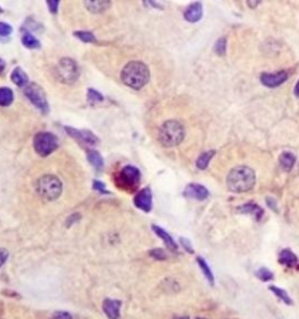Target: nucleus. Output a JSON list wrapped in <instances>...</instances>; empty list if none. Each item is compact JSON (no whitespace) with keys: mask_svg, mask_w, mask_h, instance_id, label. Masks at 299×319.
Masks as SVG:
<instances>
[{"mask_svg":"<svg viewBox=\"0 0 299 319\" xmlns=\"http://www.w3.org/2000/svg\"><path fill=\"white\" fill-rule=\"evenodd\" d=\"M120 80L130 88L139 90L150 81V70L144 62L131 61L123 68Z\"/></svg>","mask_w":299,"mask_h":319,"instance_id":"obj_1","label":"nucleus"},{"mask_svg":"<svg viewBox=\"0 0 299 319\" xmlns=\"http://www.w3.org/2000/svg\"><path fill=\"white\" fill-rule=\"evenodd\" d=\"M255 172L248 166L232 168L227 177V186L232 193H244L250 191L255 186Z\"/></svg>","mask_w":299,"mask_h":319,"instance_id":"obj_2","label":"nucleus"},{"mask_svg":"<svg viewBox=\"0 0 299 319\" xmlns=\"http://www.w3.org/2000/svg\"><path fill=\"white\" fill-rule=\"evenodd\" d=\"M185 138V128L179 120L170 119L160 126L158 139L162 146L174 147L179 145Z\"/></svg>","mask_w":299,"mask_h":319,"instance_id":"obj_3","label":"nucleus"},{"mask_svg":"<svg viewBox=\"0 0 299 319\" xmlns=\"http://www.w3.org/2000/svg\"><path fill=\"white\" fill-rule=\"evenodd\" d=\"M36 192L41 198L48 201L56 200L62 194V182L61 180L53 174H46L36 182Z\"/></svg>","mask_w":299,"mask_h":319,"instance_id":"obj_4","label":"nucleus"},{"mask_svg":"<svg viewBox=\"0 0 299 319\" xmlns=\"http://www.w3.org/2000/svg\"><path fill=\"white\" fill-rule=\"evenodd\" d=\"M140 172L137 167L129 166L123 167L116 177V185L124 191H135L139 186Z\"/></svg>","mask_w":299,"mask_h":319,"instance_id":"obj_5","label":"nucleus"},{"mask_svg":"<svg viewBox=\"0 0 299 319\" xmlns=\"http://www.w3.org/2000/svg\"><path fill=\"white\" fill-rule=\"evenodd\" d=\"M35 152L41 157H47L59 146V139L52 132H39L33 140Z\"/></svg>","mask_w":299,"mask_h":319,"instance_id":"obj_6","label":"nucleus"},{"mask_svg":"<svg viewBox=\"0 0 299 319\" xmlns=\"http://www.w3.org/2000/svg\"><path fill=\"white\" fill-rule=\"evenodd\" d=\"M55 73L61 82L66 84L75 83L80 77V69L72 59L65 58L57 63Z\"/></svg>","mask_w":299,"mask_h":319,"instance_id":"obj_7","label":"nucleus"},{"mask_svg":"<svg viewBox=\"0 0 299 319\" xmlns=\"http://www.w3.org/2000/svg\"><path fill=\"white\" fill-rule=\"evenodd\" d=\"M23 92H25L26 97L31 101V103L34 105L35 108H38L41 113H48L49 105H48L46 94H45V90L42 89L39 84L34 82L28 83L25 87V89H23Z\"/></svg>","mask_w":299,"mask_h":319,"instance_id":"obj_8","label":"nucleus"},{"mask_svg":"<svg viewBox=\"0 0 299 319\" xmlns=\"http://www.w3.org/2000/svg\"><path fill=\"white\" fill-rule=\"evenodd\" d=\"M66 132L69 136L74 138L77 143L82 144L83 146H95L98 144V138L96 135H93L92 131L89 130H77L75 128H70V126H66Z\"/></svg>","mask_w":299,"mask_h":319,"instance_id":"obj_9","label":"nucleus"},{"mask_svg":"<svg viewBox=\"0 0 299 319\" xmlns=\"http://www.w3.org/2000/svg\"><path fill=\"white\" fill-rule=\"evenodd\" d=\"M288 80V73L285 70L277 71V73H263L261 75V82L268 88H276Z\"/></svg>","mask_w":299,"mask_h":319,"instance_id":"obj_10","label":"nucleus"},{"mask_svg":"<svg viewBox=\"0 0 299 319\" xmlns=\"http://www.w3.org/2000/svg\"><path fill=\"white\" fill-rule=\"evenodd\" d=\"M135 206L144 212H150L152 209V192L149 187L140 189L137 194H136L134 200Z\"/></svg>","mask_w":299,"mask_h":319,"instance_id":"obj_11","label":"nucleus"},{"mask_svg":"<svg viewBox=\"0 0 299 319\" xmlns=\"http://www.w3.org/2000/svg\"><path fill=\"white\" fill-rule=\"evenodd\" d=\"M184 195L188 199H196L199 201H202L207 199L209 192L205 186L199 185V183H189L186 186L185 191H184Z\"/></svg>","mask_w":299,"mask_h":319,"instance_id":"obj_12","label":"nucleus"},{"mask_svg":"<svg viewBox=\"0 0 299 319\" xmlns=\"http://www.w3.org/2000/svg\"><path fill=\"white\" fill-rule=\"evenodd\" d=\"M122 302L117 299H105L103 302V311L109 319H118L120 316Z\"/></svg>","mask_w":299,"mask_h":319,"instance_id":"obj_13","label":"nucleus"},{"mask_svg":"<svg viewBox=\"0 0 299 319\" xmlns=\"http://www.w3.org/2000/svg\"><path fill=\"white\" fill-rule=\"evenodd\" d=\"M84 6L93 14L103 13L110 7L111 0H83Z\"/></svg>","mask_w":299,"mask_h":319,"instance_id":"obj_14","label":"nucleus"},{"mask_svg":"<svg viewBox=\"0 0 299 319\" xmlns=\"http://www.w3.org/2000/svg\"><path fill=\"white\" fill-rule=\"evenodd\" d=\"M202 13H204V11H202L201 2H193L186 8L184 17L188 23H198L202 18Z\"/></svg>","mask_w":299,"mask_h":319,"instance_id":"obj_15","label":"nucleus"},{"mask_svg":"<svg viewBox=\"0 0 299 319\" xmlns=\"http://www.w3.org/2000/svg\"><path fill=\"white\" fill-rule=\"evenodd\" d=\"M237 212L242 213V214L252 215L253 218H255L256 220H257V221H259V220L262 219V216H263V214H264L263 209H262L261 207L258 206V205L253 204V203L242 205V206L237 207Z\"/></svg>","mask_w":299,"mask_h":319,"instance_id":"obj_16","label":"nucleus"},{"mask_svg":"<svg viewBox=\"0 0 299 319\" xmlns=\"http://www.w3.org/2000/svg\"><path fill=\"white\" fill-rule=\"evenodd\" d=\"M279 263L289 268H299L298 257L289 249H284L279 254Z\"/></svg>","mask_w":299,"mask_h":319,"instance_id":"obj_17","label":"nucleus"},{"mask_svg":"<svg viewBox=\"0 0 299 319\" xmlns=\"http://www.w3.org/2000/svg\"><path fill=\"white\" fill-rule=\"evenodd\" d=\"M152 229H153V231H155V233L157 234V235H158V236L160 237V239H161L162 241H164L166 247H167V248L170 249V251H177V249H178L177 243L174 242L173 237H172V236L170 235V234L167 233V231L162 229V228H160L159 226H155V225L152 226Z\"/></svg>","mask_w":299,"mask_h":319,"instance_id":"obj_18","label":"nucleus"},{"mask_svg":"<svg viewBox=\"0 0 299 319\" xmlns=\"http://www.w3.org/2000/svg\"><path fill=\"white\" fill-rule=\"evenodd\" d=\"M11 80H12V82L16 84V86L20 87V88L26 87L27 84L29 83L28 76H27V74L20 67H17L13 71H12Z\"/></svg>","mask_w":299,"mask_h":319,"instance_id":"obj_19","label":"nucleus"},{"mask_svg":"<svg viewBox=\"0 0 299 319\" xmlns=\"http://www.w3.org/2000/svg\"><path fill=\"white\" fill-rule=\"evenodd\" d=\"M87 158H88V161L92 165L95 170L102 171V168L104 166V159L101 156V153L96 151V150H88Z\"/></svg>","mask_w":299,"mask_h":319,"instance_id":"obj_20","label":"nucleus"},{"mask_svg":"<svg viewBox=\"0 0 299 319\" xmlns=\"http://www.w3.org/2000/svg\"><path fill=\"white\" fill-rule=\"evenodd\" d=\"M296 164V156L291 152H283L279 157V165L286 172H290Z\"/></svg>","mask_w":299,"mask_h":319,"instance_id":"obj_21","label":"nucleus"},{"mask_svg":"<svg viewBox=\"0 0 299 319\" xmlns=\"http://www.w3.org/2000/svg\"><path fill=\"white\" fill-rule=\"evenodd\" d=\"M21 42L26 48H29V49H39L41 47L40 41L36 39L34 35L31 34L29 32H23V37H21Z\"/></svg>","mask_w":299,"mask_h":319,"instance_id":"obj_22","label":"nucleus"},{"mask_svg":"<svg viewBox=\"0 0 299 319\" xmlns=\"http://www.w3.org/2000/svg\"><path fill=\"white\" fill-rule=\"evenodd\" d=\"M14 95L12 89L7 87H2L0 88V107H8L13 103Z\"/></svg>","mask_w":299,"mask_h":319,"instance_id":"obj_23","label":"nucleus"},{"mask_svg":"<svg viewBox=\"0 0 299 319\" xmlns=\"http://www.w3.org/2000/svg\"><path fill=\"white\" fill-rule=\"evenodd\" d=\"M214 156H215V151H214V150L204 152L202 155H200V157L198 158V160H196V167H198L199 170H206L208 165H209V161Z\"/></svg>","mask_w":299,"mask_h":319,"instance_id":"obj_24","label":"nucleus"},{"mask_svg":"<svg viewBox=\"0 0 299 319\" xmlns=\"http://www.w3.org/2000/svg\"><path fill=\"white\" fill-rule=\"evenodd\" d=\"M196 262H198L199 267H200V269L202 270V273H204L205 277H206L208 279V282L210 283V285H214V275H213V273H211L210 268L208 267L207 262L205 261L202 257H200V256L196 257Z\"/></svg>","mask_w":299,"mask_h":319,"instance_id":"obj_25","label":"nucleus"},{"mask_svg":"<svg viewBox=\"0 0 299 319\" xmlns=\"http://www.w3.org/2000/svg\"><path fill=\"white\" fill-rule=\"evenodd\" d=\"M74 35L77 39H80L81 41L84 44H97V39L95 38V35L92 32L88 31H77L74 33Z\"/></svg>","mask_w":299,"mask_h":319,"instance_id":"obj_26","label":"nucleus"},{"mask_svg":"<svg viewBox=\"0 0 299 319\" xmlns=\"http://www.w3.org/2000/svg\"><path fill=\"white\" fill-rule=\"evenodd\" d=\"M103 100H104L103 95H102L99 91H97V90L92 88H89L87 90V101H88V103L97 104V103H101V102H103Z\"/></svg>","mask_w":299,"mask_h":319,"instance_id":"obj_27","label":"nucleus"},{"mask_svg":"<svg viewBox=\"0 0 299 319\" xmlns=\"http://www.w3.org/2000/svg\"><path fill=\"white\" fill-rule=\"evenodd\" d=\"M269 290L273 291V293L276 295V296L278 297L280 300H283V302L285 304H288V305H292V304H294L292 303V299L289 297V295L286 294V291L283 290V289L275 287V285H270V287H269Z\"/></svg>","mask_w":299,"mask_h":319,"instance_id":"obj_28","label":"nucleus"},{"mask_svg":"<svg viewBox=\"0 0 299 319\" xmlns=\"http://www.w3.org/2000/svg\"><path fill=\"white\" fill-rule=\"evenodd\" d=\"M256 276H257L259 279H262L263 282L271 281V279L274 278L273 273H271L270 270L265 269V268H261V269L257 270V272H256Z\"/></svg>","mask_w":299,"mask_h":319,"instance_id":"obj_29","label":"nucleus"},{"mask_svg":"<svg viewBox=\"0 0 299 319\" xmlns=\"http://www.w3.org/2000/svg\"><path fill=\"white\" fill-rule=\"evenodd\" d=\"M150 256L156 258V260H159V261H164L167 258V254H166L164 249H152V251H150Z\"/></svg>","mask_w":299,"mask_h":319,"instance_id":"obj_30","label":"nucleus"},{"mask_svg":"<svg viewBox=\"0 0 299 319\" xmlns=\"http://www.w3.org/2000/svg\"><path fill=\"white\" fill-rule=\"evenodd\" d=\"M226 44H227V40H226L225 38H221L217 40V42L215 44V48H214L217 55H225Z\"/></svg>","mask_w":299,"mask_h":319,"instance_id":"obj_31","label":"nucleus"},{"mask_svg":"<svg viewBox=\"0 0 299 319\" xmlns=\"http://www.w3.org/2000/svg\"><path fill=\"white\" fill-rule=\"evenodd\" d=\"M12 32H13V28L10 23H0V37H8Z\"/></svg>","mask_w":299,"mask_h":319,"instance_id":"obj_32","label":"nucleus"},{"mask_svg":"<svg viewBox=\"0 0 299 319\" xmlns=\"http://www.w3.org/2000/svg\"><path fill=\"white\" fill-rule=\"evenodd\" d=\"M47 6H48V11L50 12L52 14L57 13V10H59V5H60V0H46Z\"/></svg>","mask_w":299,"mask_h":319,"instance_id":"obj_33","label":"nucleus"},{"mask_svg":"<svg viewBox=\"0 0 299 319\" xmlns=\"http://www.w3.org/2000/svg\"><path fill=\"white\" fill-rule=\"evenodd\" d=\"M92 188L95 189V191L101 192V193H103V194H108L109 193V192L107 191V188H105L104 183L102 182H98V180H95V182H93Z\"/></svg>","mask_w":299,"mask_h":319,"instance_id":"obj_34","label":"nucleus"},{"mask_svg":"<svg viewBox=\"0 0 299 319\" xmlns=\"http://www.w3.org/2000/svg\"><path fill=\"white\" fill-rule=\"evenodd\" d=\"M180 243H181V245H183V247H184V248H185V251L187 252H189V254H194V249H193L191 242H189L188 240H186L185 237H181V239H180Z\"/></svg>","mask_w":299,"mask_h":319,"instance_id":"obj_35","label":"nucleus"},{"mask_svg":"<svg viewBox=\"0 0 299 319\" xmlns=\"http://www.w3.org/2000/svg\"><path fill=\"white\" fill-rule=\"evenodd\" d=\"M52 319H72L70 314H68L67 311H57L54 314Z\"/></svg>","mask_w":299,"mask_h":319,"instance_id":"obj_36","label":"nucleus"},{"mask_svg":"<svg viewBox=\"0 0 299 319\" xmlns=\"http://www.w3.org/2000/svg\"><path fill=\"white\" fill-rule=\"evenodd\" d=\"M7 258H8V251H6V249L0 248V268L2 267V264H4L6 261H7Z\"/></svg>","mask_w":299,"mask_h":319,"instance_id":"obj_37","label":"nucleus"},{"mask_svg":"<svg viewBox=\"0 0 299 319\" xmlns=\"http://www.w3.org/2000/svg\"><path fill=\"white\" fill-rule=\"evenodd\" d=\"M143 4L147 8H161V6L157 4L155 0H143Z\"/></svg>","mask_w":299,"mask_h":319,"instance_id":"obj_38","label":"nucleus"},{"mask_svg":"<svg viewBox=\"0 0 299 319\" xmlns=\"http://www.w3.org/2000/svg\"><path fill=\"white\" fill-rule=\"evenodd\" d=\"M80 218H81L80 214H72L71 216H69V218L67 219V222H66V225H67L68 227H69V226H71L72 224H74V222L78 221V220H80Z\"/></svg>","mask_w":299,"mask_h":319,"instance_id":"obj_39","label":"nucleus"},{"mask_svg":"<svg viewBox=\"0 0 299 319\" xmlns=\"http://www.w3.org/2000/svg\"><path fill=\"white\" fill-rule=\"evenodd\" d=\"M262 0H247V4L250 8H256L257 6L261 4Z\"/></svg>","mask_w":299,"mask_h":319,"instance_id":"obj_40","label":"nucleus"},{"mask_svg":"<svg viewBox=\"0 0 299 319\" xmlns=\"http://www.w3.org/2000/svg\"><path fill=\"white\" fill-rule=\"evenodd\" d=\"M5 68H6V63H5V61H4V60H2V59H0V76H1L2 73H4Z\"/></svg>","mask_w":299,"mask_h":319,"instance_id":"obj_41","label":"nucleus"},{"mask_svg":"<svg viewBox=\"0 0 299 319\" xmlns=\"http://www.w3.org/2000/svg\"><path fill=\"white\" fill-rule=\"evenodd\" d=\"M268 205H269V207H273L274 210H276V205H275V201L273 199H268Z\"/></svg>","mask_w":299,"mask_h":319,"instance_id":"obj_42","label":"nucleus"},{"mask_svg":"<svg viewBox=\"0 0 299 319\" xmlns=\"http://www.w3.org/2000/svg\"><path fill=\"white\" fill-rule=\"evenodd\" d=\"M295 94H296V96H298V97H299V80H298V82L295 87Z\"/></svg>","mask_w":299,"mask_h":319,"instance_id":"obj_43","label":"nucleus"},{"mask_svg":"<svg viewBox=\"0 0 299 319\" xmlns=\"http://www.w3.org/2000/svg\"><path fill=\"white\" fill-rule=\"evenodd\" d=\"M176 319H188L187 317H179V318H176Z\"/></svg>","mask_w":299,"mask_h":319,"instance_id":"obj_44","label":"nucleus"},{"mask_svg":"<svg viewBox=\"0 0 299 319\" xmlns=\"http://www.w3.org/2000/svg\"><path fill=\"white\" fill-rule=\"evenodd\" d=\"M0 13H2V8L1 7H0Z\"/></svg>","mask_w":299,"mask_h":319,"instance_id":"obj_45","label":"nucleus"},{"mask_svg":"<svg viewBox=\"0 0 299 319\" xmlns=\"http://www.w3.org/2000/svg\"><path fill=\"white\" fill-rule=\"evenodd\" d=\"M196 319H205V318H196Z\"/></svg>","mask_w":299,"mask_h":319,"instance_id":"obj_46","label":"nucleus"}]
</instances>
